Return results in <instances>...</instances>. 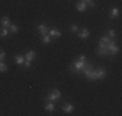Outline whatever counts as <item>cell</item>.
<instances>
[{
    "label": "cell",
    "instance_id": "9",
    "mask_svg": "<svg viewBox=\"0 0 122 116\" xmlns=\"http://www.w3.org/2000/svg\"><path fill=\"white\" fill-rule=\"evenodd\" d=\"M0 23H1V27H9V25H10V19H9V17H3L1 18V21H0Z\"/></svg>",
    "mask_w": 122,
    "mask_h": 116
},
{
    "label": "cell",
    "instance_id": "12",
    "mask_svg": "<svg viewBox=\"0 0 122 116\" xmlns=\"http://www.w3.org/2000/svg\"><path fill=\"white\" fill-rule=\"evenodd\" d=\"M97 54L99 56H108V49H107V45L104 46V48H99L97 49Z\"/></svg>",
    "mask_w": 122,
    "mask_h": 116
},
{
    "label": "cell",
    "instance_id": "6",
    "mask_svg": "<svg viewBox=\"0 0 122 116\" xmlns=\"http://www.w3.org/2000/svg\"><path fill=\"white\" fill-rule=\"evenodd\" d=\"M48 35L49 36H55V37H60L61 36V31H59L57 28H51V30H48Z\"/></svg>",
    "mask_w": 122,
    "mask_h": 116
},
{
    "label": "cell",
    "instance_id": "22",
    "mask_svg": "<svg viewBox=\"0 0 122 116\" xmlns=\"http://www.w3.org/2000/svg\"><path fill=\"white\" fill-rule=\"evenodd\" d=\"M4 59H5V52L0 49V62H3Z\"/></svg>",
    "mask_w": 122,
    "mask_h": 116
},
{
    "label": "cell",
    "instance_id": "13",
    "mask_svg": "<svg viewBox=\"0 0 122 116\" xmlns=\"http://www.w3.org/2000/svg\"><path fill=\"white\" fill-rule=\"evenodd\" d=\"M8 34H9V30H8L7 27H1V28H0V36H1V37H7Z\"/></svg>",
    "mask_w": 122,
    "mask_h": 116
},
{
    "label": "cell",
    "instance_id": "1",
    "mask_svg": "<svg viewBox=\"0 0 122 116\" xmlns=\"http://www.w3.org/2000/svg\"><path fill=\"white\" fill-rule=\"evenodd\" d=\"M85 65H86V57L85 56H81L77 61H74V62H73V65L70 66V70L77 74V72H81V70L83 68V66H85Z\"/></svg>",
    "mask_w": 122,
    "mask_h": 116
},
{
    "label": "cell",
    "instance_id": "3",
    "mask_svg": "<svg viewBox=\"0 0 122 116\" xmlns=\"http://www.w3.org/2000/svg\"><path fill=\"white\" fill-rule=\"evenodd\" d=\"M105 76V70L104 68H94L92 71V80H99V79H103Z\"/></svg>",
    "mask_w": 122,
    "mask_h": 116
},
{
    "label": "cell",
    "instance_id": "2",
    "mask_svg": "<svg viewBox=\"0 0 122 116\" xmlns=\"http://www.w3.org/2000/svg\"><path fill=\"white\" fill-rule=\"evenodd\" d=\"M60 95H61V93H60L59 89H53V90L48 94V97L46 98V102H55V101H57L60 98Z\"/></svg>",
    "mask_w": 122,
    "mask_h": 116
},
{
    "label": "cell",
    "instance_id": "7",
    "mask_svg": "<svg viewBox=\"0 0 122 116\" xmlns=\"http://www.w3.org/2000/svg\"><path fill=\"white\" fill-rule=\"evenodd\" d=\"M25 61H29V62H31V61L35 58V52H33V50H29L27 53L25 54Z\"/></svg>",
    "mask_w": 122,
    "mask_h": 116
},
{
    "label": "cell",
    "instance_id": "16",
    "mask_svg": "<svg viewBox=\"0 0 122 116\" xmlns=\"http://www.w3.org/2000/svg\"><path fill=\"white\" fill-rule=\"evenodd\" d=\"M8 30H9L12 34H17V32H18V27H17L16 25H12V23L9 25V27H8Z\"/></svg>",
    "mask_w": 122,
    "mask_h": 116
},
{
    "label": "cell",
    "instance_id": "15",
    "mask_svg": "<svg viewBox=\"0 0 122 116\" xmlns=\"http://www.w3.org/2000/svg\"><path fill=\"white\" fill-rule=\"evenodd\" d=\"M16 63L17 65H24L25 63V57L24 56H16Z\"/></svg>",
    "mask_w": 122,
    "mask_h": 116
},
{
    "label": "cell",
    "instance_id": "4",
    "mask_svg": "<svg viewBox=\"0 0 122 116\" xmlns=\"http://www.w3.org/2000/svg\"><path fill=\"white\" fill-rule=\"evenodd\" d=\"M107 49H108L109 54H117L120 52V48L114 44V41H110L109 44H107Z\"/></svg>",
    "mask_w": 122,
    "mask_h": 116
},
{
    "label": "cell",
    "instance_id": "25",
    "mask_svg": "<svg viewBox=\"0 0 122 116\" xmlns=\"http://www.w3.org/2000/svg\"><path fill=\"white\" fill-rule=\"evenodd\" d=\"M85 3H90V1H92V0H83Z\"/></svg>",
    "mask_w": 122,
    "mask_h": 116
},
{
    "label": "cell",
    "instance_id": "10",
    "mask_svg": "<svg viewBox=\"0 0 122 116\" xmlns=\"http://www.w3.org/2000/svg\"><path fill=\"white\" fill-rule=\"evenodd\" d=\"M38 30H39V34L42 35H47V32H48V27L46 25H39L38 26Z\"/></svg>",
    "mask_w": 122,
    "mask_h": 116
},
{
    "label": "cell",
    "instance_id": "24",
    "mask_svg": "<svg viewBox=\"0 0 122 116\" xmlns=\"http://www.w3.org/2000/svg\"><path fill=\"white\" fill-rule=\"evenodd\" d=\"M24 66H25L26 68H30V67H31V62H29V61H25Z\"/></svg>",
    "mask_w": 122,
    "mask_h": 116
},
{
    "label": "cell",
    "instance_id": "8",
    "mask_svg": "<svg viewBox=\"0 0 122 116\" xmlns=\"http://www.w3.org/2000/svg\"><path fill=\"white\" fill-rule=\"evenodd\" d=\"M87 7H88V5L86 4L85 1H81V3H78L77 4V9H78V12H86V9H87Z\"/></svg>",
    "mask_w": 122,
    "mask_h": 116
},
{
    "label": "cell",
    "instance_id": "14",
    "mask_svg": "<svg viewBox=\"0 0 122 116\" xmlns=\"http://www.w3.org/2000/svg\"><path fill=\"white\" fill-rule=\"evenodd\" d=\"M118 13H120V10H118L117 8H112V9H110V18L118 17Z\"/></svg>",
    "mask_w": 122,
    "mask_h": 116
},
{
    "label": "cell",
    "instance_id": "20",
    "mask_svg": "<svg viewBox=\"0 0 122 116\" xmlns=\"http://www.w3.org/2000/svg\"><path fill=\"white\" fill-rule=\"evenodd\" d=\"M8 70V66L4 62H0V72H5Z\"/></svg>",
    "mask_w": 122,
    "mask_h": 116
},
{
    "label": "cell",
    "instance_id": "17",
    "mask_svg": "<svg viewBox=\"0 0 122 116\" xmlns=\"http://www.w3.org/2000/svg\"><path fill=\"white\" fill-rule=\"evenodd\" d=\"M42 41L44 43V44H49L51 43V36L47 34V35H43V37H42Z\"/></svg>",
    "mask_w": 122,
    "mask_h": 116
},
{
    "label": "cell",
    "instance_id": "21",
    "mask_svg": "<svg viewBox=\"0 0 122 116\" xmlns=\"http://www.w3.org/2000/svg\"><path fill=\"white\" fill-rule=\"evenodd\" d=\"M108 36L110 37V39H113V37L116 36V31L113 30V28H110V30L108 31Z\"/></svg>",
    "mask_w": 122,
    "mask_h": 116
},
{
    "label": "cell",
    "instance_id": "18",
    "mask_svg": "<svg viewBox=\"0 0 122 116\" xmlns=\"http://www.w3.org/2000/svg\"><path fill=\"white\" fill-rule=\"evenodd\" d=\"M100 41H103L104 44H109L110 41H113V39H110L109 36H103V37H100Z\"/></svg>",
    "mask_w": 122,
    "mask_h": 116
},
{
    "label": "cell",
    "instance_id": "23",
    "mask_svg": "<svg viewBox=\"0 0 122 116\" xmlns=\"http://www.w3.org/2000/svg\"><path fill=\"white\" fill-rule=\"evenodd\" d=\"M70 30H71V32H74V34H77V32H78V26H77V25H71V27H70Z\"/></svg>",
    "mask_w": 122,
    "mask_h": 116
},
{
    "label": "cell",
    "instance_id": "11",
    "mask_svg": "<svg viewBox=\"0 0 122 116\" xmlns=\"http://www.w3.org/2000/svg\"><path fill=\"white\" fill-rule=\"evenodd\" d=\"M73 110H74V106H73V104H70V103L64 104V106H62V111L66 112V114H69V112H73Z\"/></svg>",
    "mask_w": 122,
    "mask_h": 116
},
{
    "label": "cell",
    "instance_id": "19",
    "mask_svg": "<svg viewBox=\"0 0 122 116\" xmlns=\"http://www.w3.org/2000/svg\"><path fill=\"white\" fill-rule=\"evenodd\" d=\"M46 110H47V111H53V110H55V104L52 102H47V104H46Z\"/></svg>",
    "mask_w": 122,
    "mask_h": 116
},
{
    "label": "cell",
    "instance_id": "5",
    "mask_svg": "<svg viewBox=\"0 0 122 116\" xmlns=\"http://www.w3.org/2000/svg\"><path fill=\"white\" fill-rule=\"evenodd\" d=\"M78 36L81 37V39H87V37L90 36V31L87 30V28H83V30H81V31H78Z\"/></svg>",
    "mask_w": 122,
    "mask_h": 116
}]
</instances>
